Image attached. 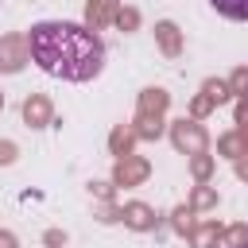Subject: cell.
Returning <instances> with one entry per match:
<instances>
[{
  "label": "cell",
  "instance_id": "obj_1",
  "mask_svg": "<svg viewBox=\"0 0 248 248\" xmlns=\"http://www.w3.org/2000/svg\"><path fill=\"white\" fill-rule=\"evenodd\" d=\"M27 46H31V62L62 81H89L105 66V43L81 23L43 19L31 27Z\"/></svg>",
  "mask_w": 248,
  "mask_h": 248
},
{
  "label": "cell",
  "instance_id": "obj_2",
  "mask_svg": "<svg viewBox=\"0 0 248 248\" xmlns=\"http://www.w3.org/2000/svg\"><path fill=\"white\" fill-rule=\"evenodd\" d=\"M209 4L229 19H248V0H209Z\"/></svg>",
  "mask_w": 248,
  "mask_h": 248
},
{
  "label": "cell",
  "instance_id": "obj_3",
  "mask_svg": "<svg viewBox=\"0 0 248 248\" xmlns=\"http://www.w3.org/2000/svg\"><path fill=\"white\" fill-rule=\"evenodd\" d=\"M244 248H248V244H244Z\"/></svg>",
  "mask_w": 248,
  "mask_h": 248
}]
</instances>
